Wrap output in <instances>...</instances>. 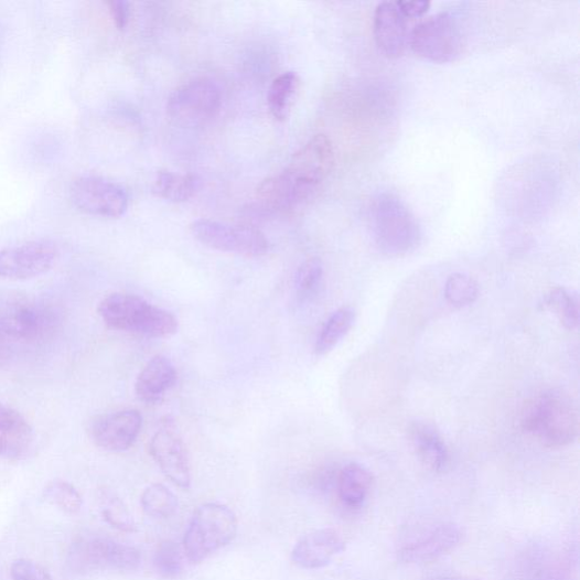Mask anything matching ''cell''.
Returning <instances> with one entry per match:
<instances>
[{
  "label": "cell",
  "instance_id": "obj_1",
  "mask_svg": "<svg viewBox=\"0 0 580 580\" xmlns=\"http://www.w3.org/2000/svg\"><path fill=\"white\" fill-rule=\"evenodd\" d=\"M98 313L110 329L150 339H170L179 331V320L173 313L133 294L112 293L106 297L98 307Z\"/></svg>",
  "mask_w": 580,
  "mask_h": 580
},
{
  "label": "cell",
  "instance_id": "obj_2",
  "mask_svg": "<svg viewBox=\"0 0 580 580\" xmlns=\"http://www.w3.org/2000/svg\"><path fill=\"white\" fill-rule=\"evenodd\" d=\"M522 429L547 448L572 443L579 431L578 413L568 397L548 391L528 402L522 413Z\"/></svg>",
  "mask_w": 580,
  "mask_h": 580
},
{
  "label": "cell",
  "instance_id": "obj_3",
  "mask_svg": "<svg viewBox=\"0 0 580 580\" xmlns=\"http://www.w3.org/2000/svg\"><path fill=\"white\" fill-rule=\"evenodd\" d=\"M369 221L379 250L388 257L406 256L421 243L422 232L416 216L393 194L373 200Z\"/></svg>",
  "mask_w": 580,
  "mask_h": 580
},
{
  "label": "cell",
  "instance_id": "obj_4",
  "mask_svg": "<svg viewBox=\"0 0 580 580\" xmlns=\"http://www.w3.org/2000/svg\"><path fill=\"white\" fill-rule=\"evenodd\" d=\"M234 512L222 504H205L194 513L184 536V554L197 563L228 546L237 534Z\"/></svg>",
  "mask_w": 580,
  "mask_h": 580
},
{
  "label": "cell",
  "instance_id": "obj_5",
  "mask_svg": "<svg viewBox=\"0 0 580 580\" xmlns=\"http://www.w3.org/2000/svg\"><path fill=\"white\" fill-rule=\"evenodd\" d=\"M408 43L418 56L444 64L462 55L464 36L458 19L449 12H441L413 28Z\"/></svg>",
  "mask_w": 580,
  "mask_h": 580
},
{
  "label": "cell",
  "instance_id": "obj_6",
  "mask_svg": "<svg viewBox=\"0 0 580 580\" xmlns=\"http://www.w3.org/2000/svg\"><path fill=\"white\" fill-rule=\"evenodd\" d=\"M221 107L222 92L217 83L196 77L173 92L168 103V115L176 126L196 129L213 120Z\"/></svg>",
  "mask_w": 580,
  "mask_h": 580
},
{
  "label": "cell",
  "instance_id": "obj_7",
  "mask_svg": "<svg viewBox=\"0 0 580 580\" xmlns=\"http://www.w3.org/2000/svg\"><path fill=\"white\" fill-rule=\"evenodd\" d=\"M56 311L31 300H15L0 308V339L6 343H35L54 333Z\"/></svg>",
  "mask_w": 580,
  "mask_h": 580
},
{
  "label": "cell",
  "instance_id": "obj_8",
  "mask_svg": "<svg viewBox=\"0 0 580 580\" xmlns=\"http://www.w3.org/2000/svg\"><path fill=\"white\" fill-rule=\"evenodd\" d=\"M190 232L201 244L226 254L245 258H260L269 251V240L256 227L229 225L212 219H197Z\"/></svg>",
  "mask_w": 580,
  "mask_h": 580
},
{
  "label": "cell",
  "instance_id": "obj_9",
  "mask_svg": "<svg viewBox=\"0 0 580 580\" xmlns=\"http://www.w3.org/2000/svg\"><path fill=\"white\" fill-rule=\"evenodd\" d=\"M68 562L74 571L82 573L98 570L127 572L139 569L141 555L136 548L108 538H92L72 547Z\"/></svg>",
  "mask_w": 580,
  "mask_h": 580
},
{
  "label": "cell",
  "instance_id": "obj_10",
  "mask_svg": "<svg viewBox=\"0 0 580 580\" xmlns=\"http://www.w3.org/2000/svg\"><path fill=\"white\" fill-rule=\"evenodd\" d=\"M71 198L83 213L119 218L129 210L130 196L126 189L97 176H82L71 187Z\"/></svg>",
  "mask_w": 580,
  "mask_h": 580
},
{
  "label": "cell",
  "instance_id": "obj_11",
  "mask_svg": "<svg viewBox=\"0 0 580 580\" xmlns=\"http://www.w3.org/2000/svg\"><path fill=\"white\" fill-rule=\"evenodd\" d=\"M60 258L52 240H32L0 251V279L29 280L50 272Z\"/></svg>",
  "mask_w": 580,
  "mask_h": 580
},
{
  "label": "cell",
  "instance_id": "obj_12",
  "mask_svg": "<svg viewBox=\"0 0 580 580\" xmlns=\"http://www.w3.org/2000/svg\"><path fill=\"white\" fill-rule=\"evenodd\" d=\"M335 163L333 142L326 136L318 135L293 155L283 173L299 186L315 194L333 173Z\"/></svg>",
  "mask_w": 580,
  "mask_h": 580
},
{
  "label": "cell",
  "instance_id": "obj_13",
  "mask_svg": "<svg viewBox=\"0 0 580 580\" xmlns=\"http://www.w3.org/2000/svg\"><path fill=\"white\" fill-rule=\"evenodd\" d=\"M150 454L165 477L182 487L191 486L186 447L173 423H164L150 441Z\"/></svg>",
  "mask_w": 580,
  "mask_h": 580
},
{
  "label": "cell",
  "instance_id": "obj_14",
  "mask_svg": "<svg viewBox=\"0 0 580 580\" xmlns=\"http://www.w3.org/2000/svg\"><path fill=\"white\" fill-rule=\"evenodd\" d=\"M137 409H122L98 417L90 427L94 443L109 452H123L133 447L142 429Z\"/></svg>",
  "mask_w": 580,
  "mask_h": 580
},
{
  "label": "cell",
  "instance_id": "obj_15",
  "mask_svg": "<svg viewBox=\"0 0 580 580\" xmlns=\"http://www.w3.org/2000/svg\"><path fill=\"white\" fill-rule=\"evenodd\" d=\"M373 34L379 51L388 58H399L408 45L407 21L396 2L378 4L373 15Z\"/></svg>",
  "mask_w": 580,
  "mask_h": 580
},
{
  "label": "cell",
  "instance_id": "obj_16",
  "mask_svg": "<svg viewBox=\"0 0 580 580\" xmlns=\"http://www.w3.org/2000/svg\"><path fill=\"white\" fill-rule=\"evenodd\" d=\"M345 550L341 534L331 528L318 529L303 536L292 552L293 562L304 569L327 566Z\"/></svg>",
  "mask_w": 580,
  "mask_h": 580
},
{
  "label": "cell",
  "instance_id": "obj_17",
  "mask_svg": "<svg viewBox=\"0 0 580 580\" xmlns=\"http://www.w3.org/2000/svg\"><path fill=\"white\" fill-rule=\"evenodd\" d=\"M33 430L15 408L0 402V459L20 461L33 444Z\"/></svg>",
  "mask_w": 580,
  "mask_h": 580
},
{
  "label": "cell",
  "instance_id": "obj_18",
  "mask_svg": "<svg viewBox=\"0 0 580 580\" xmlns=\"http://www.w3.org/2000/svg\"><path fill=\"white\" fill-rule=\"evenodd\" d=\"M461 530L453 524H442L418 541L405 546L399 551V558L407 563H426L439 559L461 541Z\"/></svg>",
  "mask_w": 580,
  "mask_h": 580
},
{
  "label": "cell",
  "instance_id": "obj_19",
  "mask_svg": "<svg viewBox=\"0 0 580 580\" xmlns=\"http://www.w3.org/2000/svg\"><path fill=\"white\" fill-rule=\"evenodd\" d=\"M257 196L266 210L290 213L301 208L314 194L281 172L262 181L257 189Z\"/></svg>",
  "mask_w": 580,
  "mask_h": 580
},
{
  "label": "cell",
  "instance_id": "obj_20",
  "mask_svg": "<svg viewBox=\"0 0 580 580\" xmlns=\"http://www.w3.org/2000/svg\"><path fill=\"white\" fill-rule=\"evenodd\" d=\"M176 379L178 373L172 361L157 355L139 373L136 394L143 402H158L174 387Z\"/></svg>",
  "mask_w": 580,
  "mask_h": 580
},
{
  "label": "cell",
  "instance_id": "obj_21",
  "mask_svg": "<svg viewBox=\"0 0 580 580\" xmlns=\"http://www.w3.org/2000/svg\"><path fill=\"white\" fill-rule=\"evenodd\" d=\"M408 436L419 458L429 469L442 472L447 468L449 451L436 427L426 422H416L409 427Z\"/></svg>",
  "mask_w": 580,
  "mask_h": 580
},
{
  "label": "cell",
  "instance_id": "obj_22",
  "mask_svg": "<svg viewBox=\"0 0 580 580\" xmlns=\"http://www.w3.org/2000/svg\"><path fill=\"white\" fill-rule=\"evenodd\" d=\"M370 486V473L362 465L350 464L342 470L339 477L340 500L348 508H359L365 503Z\"/></svg>",
  "mask_w": 580,
  "mask_h": 580
},
{
  "label": "cell",
  "instance_id": "obj_23",
  "mask_svg": "<svg viewBox=\"0 0 580 580\" xmlns=\"http://www.w3.org/2000/svg\"><path fill=\"white\" fill-rule=\"evenodd\" d=\"M301 79L294 72H284L273 79L268 93V107L276 120L288 118L300 90Z\"/></svg>",
  "mask_w": 580,
  "mask_h": 580
},
{
  "label": "cell",
  "instance_id": "obj_24",
  "mask_svg": "<svg viewBox=\"0 0 580 580\" xmlns=\"http://www.w3.org/2000/svg\"><path fill=\"white\" fill-rule=\"evenodd\" d=\"M355 318V311L350 307L341 308L331 314L322 326L316 340V355L323 356L337 347L350 333Z\"/></svg>",
  "mask_w": 580,
  "mask_h": 580
},
{
  "label": "cell",
  "instance_id": "obj_25",
  "mask_svg": "<svg viewBox=\"0 0 580 580\" xmlns=\"http://www.w3.org/2000/svg\"><path fill=\"white\" fill-rule=\"evenodd\" d=\"M197 187L198 182L193 175L161 171L153 181L152 192L162 200L183 203L195 195Z\"/></svg>",
  "mask_w": 580,
  "mask_h": 580
},
{
  "label": "cell",
  "instance_id": "obj_26",
  "mask_svg": "<svg viewBox=\"0 0 580 580\" xmlns=\"http://www.w3.org/2000/svg\"><path fill=\"white\" fill-rule=\"evenodd\" d=\"M144 513L153 518H171L179 511L178 496L162 484L148 486L141 498Z\"/></svg>",
  "mask_w": 580,
  "mask_h": 580
},
{
  "label": "cell",
  "instance_id": "obj_27",
  "mask_svg": "<svg viewBox=\"0 0 580 580\" xmlns=\"http://www.w3.org/2000/svg\"><path fill=\"white\" fill-rule=\"evenodd\" d=\"M545 308L557 315L561 324L573 330L579 324V300L570 290L558 287L545 300Z\"/></svg>",
  "mask_w": 580,
  "mask_h": 580
},
{
  "label": "cell",
  "instance_id": "obj_28",
  "mask_svg": "<svg viewBox=\"0 0 580 580\" xmlns=\"http://www.w3.org/2000/svg\"><path fill=\"white\" fill-rule=\"evenodd\" d=\"M180 545L173 541L160 544L154 552L153 568L162 580H176L183 571V555Z\"/></svg>",
  "mask_w": 580,
  "mask_h": 580
},
{
  "label": "cell",
  "instance_id": "obj_29",
  "mask_svg": "<svg viewBox=\"0 0 580 580\" xmlns=\"http://www.w3.org/2000/svg\"><path fill=\"white\" fill-rule=\"evenodd\" d=\"M480 294L477 282L464 273L451 275L444 286V297L454 308H465L473 304Z\"/></svg>",
  "mask_w": 580,
  "mask_h": 580
},
{
  "label": "cell",
  "instance_id": "obj_30",
  "mask_svg": "<svg viewBox=\"0 0 580 580\" xmlns=\"http://www.w3.org/2000/svg\"><path fill=\"white\" fill-rule=\"evenodd\" d=\"M323 273V265L318 258L309 259L300 266L296 275V287L301 302H307L316 296Z\"/></svg>",
  "mask_w": 580,
  "mask_h": 580
},
{
  "label": "cell",
  "instance_id": "obj_31",
  "mask_svg": "<svg viewBox=\"0 0 580 580\" xmlns=\"http://www.w3.org/2000/svg\"><path fill=\"white\" fill-rule=\"evenodd\" d=\"M45 498L66 514H77L83 505L78 491L68 482L53 481L45 488Z\"/></svg>",
  "mask_w": 580,
  "mask_h": 580
},
{
  "label": "cell",
  "instance_id": "obj_32",
  "mask_svg": "<svg viewBox=\"0 0 580 580\" xmlns=\"http://www.w3.org/2000/svg\"><path fill=\"white\" fill-rule=\"evenodd\" d=\"M104 518L112 527L122 531L136 530V523L133 516L128 507L119 500H111L104 509Z\"/></svg>",
  "mask_w": 580,
  "mask_h": 580
},
{
  "label": "cell",
  "instance_id": "obj_33",
  "mask_svg": "<svg viewBox=\"0 0 580 580\" xmlns=\"http://www.w3.org/2000/svg\"><path fill=\"white\" fill-rule=\"evenodd\" d=\"M13 580H53L50 572L34 561L21 559L11 567Z\"/></svg>",
  "mask_w": 580,
  "mask_h": 580
},
{
  "label": "cell",
  "instance_id": "obj_34",
  "mask_svg": "<svg viewBox=\"0 0 580 580\" xmlns=\"http://www.w3.org/2000/svg\"><path fill=\"white\" fill-rule=\"evenodd\" d=\"M112 20L119 30L127 29L131 19V6L123 0H112L107 3Z\"/></svg>",
  "mask_w": 580,
  "mask_h": 580
},
{
  "label": "cell",
  "instance_id": "obj_35",
  "mask_svg": "<svg viewBox=\"0 0 580 580\" xmlns=\"http://www.w3.org/2000/svg\"><path fill=\"white\" fill-rule=\"evenodd\" d=\"M398 9L405 18H419L425 15L431 8L429 0H398L396 2Z\"/></svg>",
  "mask_w": 580,
  "mask_h": 580
},
{
  "label": "cell",
  "instance_id": "obj_36",
  "mask_svg": "<svg viewBox=\"0 0 580 580\" xmlns=\"http://www.w3.org/2000/svg\"><path fill=\"white\" fill-rule=\"evenodd\" d=\"M438 580H466V579H459V578H443Z\"/></svg>",
  "mask_w": 580,
  "mask_h": 580
}]
</instances>
